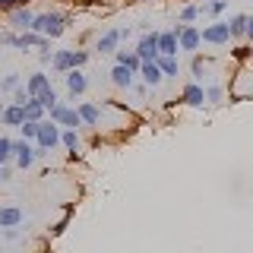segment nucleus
Wrapping results in <instances>:
<instances>
[{
    "instance_id": "nucleus-19",
    "label": "nucleus",
    "mask_w": 253,
    "mask_h": 253,
    "mask_svg": "<svg viewBox=\"0 0 253 253\" xmlns=\"http://www.w3.org/2000/svg\"><path fill=\"white\" fill-rule=\"evenodd\" d=\"M22 121H26V111H22V105H13V101L3 108V114H0V124L3 126H19Z\"/></svg>"
},
{
    "instance_id": "nucleus-6",
    "label": "nucleus",
    "mask_w": 253,
    "mask_h": 253,
    "mask_svg": "<svg viewBox=\"0 0 253 253\" xmlns=\"http://www.w3.org/2000/svg\"><path fill=\"white\" fill-rule=\"evenodd\" d=\"M133 51L139 54V60H155L158 57V32H142Z\"/></svg>"
},
{
    "instance_id": "nucleus-22",
    "label": "nucleus",
    "mask_w": 253,
    "mask_h": 253,
    "mask_svg": "<svg viewBox=\"0 0 253 253\" xmlns=\"http://www.w3.org/2000/svg\"><path fill=\"white\" fill-rule=\"evenodd\" d=\"M203 92H206V105H212V108L225 105V85H221V83H209V85H203Z\"/></svg>"
},
{
    "instance_id": "nucleus-21",
    "label": "nucleus",
    "mask_w": 253,
    "mask_h": 253,
    "mask_svg": "<svg viewBox=\"0 0 253 253\" xmlns=\"http://www.w3.org/2000/svg\"><path fill=\"white\" fill-rule=\"evenodd\" d=\"M60 142L73 152V158H76L79 149H83V136H79V130H70V126H60Z\"/></svg>"
},
{
    "instance_id": "nucleus-23",
    "label": "nucleus",
    "mask_w": 253,
    "mask_h": 253,
    "mask_svg": "<svg viewBox=\"0 0 253 253\" xmlns=\"http://www.w3.org/2000/svg\"><path fill=\"white\" fill-rule=\"evenodd\" d=\"M22 111H26V121H44L47 117V111H44V105L38 98H29L26 105H22Z\"/></svg>"
},
{
    "instance_id": "nucleus-37",
    "label": "nucleus",
    "mask_w": 253,
    "mask_h": 253,
    "mask_svg": "<svg viewBox=\"0 0 253 253\" xmlns=\"http://www.w3.org/2000/svg\"><path fill=\"white\" fill-rule=\"evenodd\" d=\"M244 38H250V42H253V16H247V35H244Z\"/></svg>"
},
{
    "instance_id": "nucleus-26",
    "label": "nucleus",
    "mask_w": 253,
    "mask_h": 253,
    "mask_svg": "<svg viewBox=\"0 0 253 253\" xmlns=\"http://www.w3.org/2000/svg\"><path fill=\"white\" fill-rule=\"evenodd\" d=\"M155 63H158V70H162L165 76H177V70H180V60L177 57H168V54H158Z\"/></svg>"
},
{
    "instance_id": "nucleus-25",
    "label": "nucleus",
    "mask_w": 253,
    "mask_h": 253,
    "mask_svg": "<svg viewBox=\"0 0 253 253\" xmlns=\"http://www.w3.org/2000/svg\"><path fill=\"white\" fill-rule=\"evenodd\" d=\"M228 32H231V38H244L247 35V13H237L228 19Z\"/></svg>"
},
{
    "instance_id": "nucleus-39",
    "label": "nucleus",
    "mask_w": 253,
    "mask_h": 253,
    "mask_svg": "<svg viewBox=\"0 0 253 253\" xmlns=\"http://www.w3.org/2000/svg\"><path fill=\"white\" fill-rule=\"evenodd\" d=\"M136 3H152V0H136Z\"/></svg>"
},
{
    "instance_id": "nucleus-15",
    "label": "nucleus",
    "mask_w": 253,
    "mask_h": 253,
    "mask_svg": "<svg viewBox=\"0 0 253 253\" xmlns=\"http://www.w3.org/2000/svg\"><path fill=\"white\" fill-rule=\"evenodd\" d=\"M44 89H51V76L47 73H32L26 79V92H29V98H38Z\"/></svg>"
},
{
    "instance_id": "nucleus-29",
    "label": "nucleus",
    "mask_w": 253,
    "mask_h": 253,
    "mask_svg": "<svg viewBox=\"0 0 253 253\" xmlns=\"http://www.w3.org/2000/svg\"><path fill=\"white\" fill-rule=\"evenodd\" d=\"M38 124H42V121H22V124H19V133H22V139L35 142V136H38Z\"/></svg>"
},
{
    "instance_id": "nucleus-20",
    "label": "nucleus",
    "mask_w": 253,
    "mask_h": 253,
    "mask_svg": "<svg viewBox=\"0 0 253 253\" xmlns=\"http://www.w3.org/2000/svg\"><path fill=\"white\" fill-rule=\"evenodd\" d=\"M51 67L57 70V73H70V70H73V47H63V51H54V57H51Z\"/></svg>"
},
{
    "instance_id": "nucleus-35",
    "label": "nucleus",
    "mask_w": 253,
    "mask_h": 253,
    "mask_svg": "<svg viewBox=\"0 0 253 253\" xmlns=\"http://www.w3.org/2000/svg\"><path fill=\"white\" fill-rule=\"evenodd\" d=\"M0 155H3L6 162L13 158V139H10V136H0Z\"/></svg>"
},
{
    "instance_id": "nucleus-14",
    "label": "nucleus",
    "mask_w": 253,
    "mask_h": 253,
    "mask_svg": "<svg viewBox=\"0 0 253 253\" xmlns=\"http://www.w3.org/2000/svg\"><path fill=\"white\" fill-rule=\"evenodd\" d=\"M6 16H10V26H13V29H22V32H26V29L32 26V19H35V13H32L29 6H13Z\"/></svg>"
},
{
    "instance_id": "nucleus-13",
    "label": "nucleus",
    "mask_w": 253,
    "mask_h": 253,
    "mask_svg": "<svg viewBox=\"0 0 253 253\" xmlns=\"http://www.w3.org/2000/svg\"><path fill=\"white\" fill-rule=\"evenodd\" d=\"M228 92H231L234 101H247V98H253V76H250V83H247V79H244V73H237V79L231 83V89H228Z\"/></svg>"
},
{
    "instance_id": "nucleus-3",
    "label": "nucleus",
    "mask_w": 253,
    "mask_h": 253,
    "mask_svg": "<svg viewBox=\"0 0 253 253\" xmlns=\"http://www.w3.org/2000/svg\"><path fill=\"white\" fill-rule=\"evenodd\" d=\"M38 155H42V149L32 146L29 139H13V162H16V168H22V171L32 168Z\"/></svg>"
},
{
    "instance_id": "nucleus-33",
    "label": "nucleus",
    "mask_w": 253,
    "mask_h": 253,
    "mask_svg": "<svg viewBox=\"0 0 253 253\" xmlns=\"http://www.w3.org/2000/svg\"><path fill=\"white\" fill-rule=\"evenodd\" d=\"M85 63H89V51H83V47H73V70H83Z\"/></svg>"
},
{
    "instance_id": "nucleus-27",
    "label": "nucleus",
    "mask_w": 253,
    "mask_h": 253,
    "mask_svg": "<svg viewBox=\"0 0 253 253\" xmlns=\"http://www.w3.org/2000/svg\"><path fill=\"white\" fill-rule=\"evenodd\" d=\"M225 6H228V0H206V3H200V16H221L225 13Z\"/></svg>"
},
{
    "instance_id": "nucleus-2",
    "label": "nucleus",
    "mask_w": 253,
    "mask_h": 253,
    "mask_svg": "<svg viewBox=\"0 0 253 253\" xmlns=\"http://www.w3.org/2000/svg\"><path fill=\"white\" fill-rule=\"evenodd\" d=\"M47 121L60 124V126H70V130H79L83 121H79V111L73 105H67V101H54L51 108H47Z\"/></svg>"
},
{
    "instance_id": "nucleus-7",
    "label": "nucleus",
    "mask_w": 253,
    "mask_h": 253,
    "mask_svg": "<svg viewBox=\"0 0 253 253\" xmlns=\"http://www.w3.org/2000/svg\"><path fill=\"white\" fill-rule=\"evenodd\" d=\"M200 35H203V42H206V44H228V42H231L228 22H212V26L200 29Z\"/></svg>"
},
{
    "instance_id": "nucleus-18",
    "label": "nucleus",
    "mask_w": 253,
    "mask_h": 253,
    "mask_svg": "<svg viewBox=\"0 0 253 253\" xmlns=\"http://www.w3.org/2000/svg\"><path fill=\"white\" fill-rule=\"evenodd\" d=\"M67 89H70V98H76V95H83L89 89V79L83 76V70H70L67 73Z\"/></svg>"
},
{
    "instance_id": "nucleus-16",
    "label": "nucleus",
    "mask_w": 253,
    "mask_h": 253,
    "mask_svg": "<svg viewBox=\"0 0 253 253\" xmlns=\"http://www.w3.org/2000/svg\"><path fill=\"white\" fill-rule=\"evenodd\" d=\"M76 111H79V121H83L85 126H98L101 124V108L95 105V101H83Z\"/></svg>"
},
{
    "instance_id": "nucleus-30",
    "label": "nucleus",
    "mask_w": 253,
    "mask_h": 253,
    "mask_svg": "<svg viewBox=\"0 0 253 253\" xmlns=\"http://www.w3.org/2000/svg\"><path fill=\"white\" fill-rule=\"evenodd\" d=\"M19 85H22V76L19 73H10V76H3V83H0V92L10 95L13 89H19Z\"/></svg>"
},
{
    "instance_id": "nucleus-4",
    "label": "nucleus",
    "mask_w": 253,
    "mask_h": 253,
    "mask_svg": "<svg viewBox=\"0 0 253 253\" xmlns=\"http://www.w3.org/2000/svg\"><path fill=\"white\" fill-rule=\"evenodd\" d=\"M60 142V124H54V121H44L38 124V136H35V146L42 149V152H47V149H54Z\"/></svg>"
},
{
    "instance_id": "nucleus-8",
    "label": "nucleus",
    "mask_w": 253,
    "mask_h": 253,
    "mask_svg": "<svg viewBox=\"0 0 253 253\" xmlns=\"http://www.w3.org/2000/svg\"><path fill=\"white\" fill-rule=\"evenodd\" d=\"M180 101H184L187 108H203L206 105V92L200 83H187L184 89H180Z\"/></svg>"
},
{
    "instance_id": "nucleus-11",
    "label": "nucleus",
    "mask_w": 253,
    "mask_h": 253,
    "mask_svg": "<svg viewBox=\"0 0 253 253\" xmlns=\"http://www.w3.org/2000/svg\"><path fill=\"white\" fill-rule=\"evenodd\" d=\"M177 32H180V26H174L171 32H158V54L177 57Z\"/></svg>"
},
{
    "instance_id": "nucleus-10",
    "label": "nucleus",
    "mask_w": 253,
    "mask_h": 253,
    "mask_svg": "<svg viewBox=\"0 0 253 253\" xmlns=\"http://www.w3.org/2000/svg\"><path fill=\"white\" fill-rule=\"evenodd\" d=\"M136 76H142V83H146L149 89H158V85H162V79H165V73L158 70L155 60H142V67H139Z\"/></svg>"
},
{
    "instance_id": "nucleus-40",
    "label": "nucleus",
    "mask_w": 253,
    "mask_h": 253,
    "mask_svg": "<svg viewBox=\"0 0 253 253\" xmlns=\"http://www.w3.org/2000/svg\"><path fill=\"white\" fill-rule=\"evenodd\" d=\"M196 3H206V0H196Z\"/></svg>"
},
{
    "instance_id": "nucleus-24",
    "label": "nucleus",
    "mask_w": 253,
    "mask_h": 253,
    "mask_svg": "<svg viewBox=\"0 0 253 253\" xmlns=\"http://www.w3.org/2000/svg\"><path fill=\"white\" fill-rule=\"evenodd\" d=\"M114 60L124 63V67H130L133 73H139V67H142V60H139L136 51H114Z\"/></svg>"
},
{
    "instance_id": "nucleus-9",
    "label": "nucleus",
    "mask_w": 253,
    "mask_h": 253,
    "mask_svg": "<svg viewBox=\"0 0 253 253\" xmlns=\"http://www.w3.org/2000/svg\"><path fill=\"white\" fill-rule=\"evenodd\" d=\"M121 42H124V38H121V29H108V32H101V35H98L95 51H98V54H114Z\"/></svg>"
},
{
    "instance_id": "nucleus-12",
    "label": "nucleus",
    "mask_w": 253,
    "mask_h": 253,
    "mask_svg": "<svg viewBox=\"0 0 253 253\" xmlns=\"http://www.w3.org/2000/svg\"><path fill=\"white\" fill-rule=\"evenodd\" d=\"M26 215H22L19 206H0V228H19Z\"/></svg>"
},
{
    "instance_id": "nucleus-31",
    "label": "nucleus",
    "mask_w": 253,
    "mask_h": 253,
    "mask_svg": "<svg viewBox=\"0 0 253 253\" xmlns=\"http://www.w3.org/2000/svg\"><path fill=\"white\" fill-rule=\"evenodd\" d=\"M193 19H200V3H187L184 10H180V22H193Z\"/></svg>"
},
{
    "instance_id": "nucleus-38",
    "label": "nucleus",
    "mask_w": 253,
    "mask_h": 253,
    "mask_svg": "<svg viewBox=\"0 0 253 253\" xmlns=\"http://www.w3.org/2000/svg\"><path fill=\"white\" fill-rule=\"evenodd\" d=\"M3 108H6V101H0V114H3Z\"/></svg>"
},
{
    "instance_id": "nucleus-17",
    "label": "nucleus",
    "mask_w": 253,
    "mask_h": 253,
    "mask_svg": "<svg viewBox=\"0 0 253 253\" xmlns=\"http://www.w3.org/2000/svg\"><path fill=\"white\" fill-rule=\"evenodd\" d=\"M136 73H133L130 67H124V63H114V70H111V83L117 85V89H130Z\"/></svg>"
},
{
    "instance_id": "nucleus-32",
    "label": "nucleus",
    "mask_w": 253,
    "mask_h": 253,
    "mask_svg": "<svg viewBox=\"0 0 253 253\" xmlns=\"http://www.w3.org/2000/svg\"><path fill=\"white\" fill-rule=\"evenodd\" d=\"M16 44H19V35H16V32H10V29L0 32V47H16Z\"/></svg>"
},
{
    "instance_id": "nucleus-5",
    "label": "nucleus",
    "mask_w": 253,
    "mask_h": 253,
    "mask_svg": "<svg viewBox=\"0 0 253 253\" xmlns=\"http://www.w3.org/2000/svg\"><path fill=\"white\" fill-rule=\"evenodd\" d=\"M200 44H203V35H200V29L196 26H180V32H177V51H200Z\"/></svg>"
},
{
    "instance_id": "nucleus-28",
    "label": "nucleus",
    "mask_w": 253,
    "mask_h": 253,
    "mask_svg": "<svg viewBox=\"0 0 253 253\" xmlns=\"http://www.w3.org/2000/svg\"><path fill=\"white\" fill-rule=\"evenodd\" d=\"M190 73H193L196 79L209 76V60H206V57H200V54H193V63H190Z\"/></svg>"
},
{
    "instance_id": "nucleus-1",
    "label": "nucleus",
    "mask_w": 253,
    "mask_h": 253,
    "mask_svg": "<svg viewBox=\"0 0 253 253\" xmlns=\"http://www.w3.org/2000/svg\"><path fill=\"white\" fill-rule=\"evenodd\" d=\"M32 32H38V35H44V38H60L63 32H67V13H60V10H51V13H35V19H32Z\"/></svg>"
},
{
    "instance_id": "nucleus-34",
    "label": "nucleus",
    "mask_w": 253,
    "mask_h": 253,
    "mask_svg": "<svg viewBox=\"0 0 253 253\" xmlns=\"http://www.w3.org/2000/svg\"><path fill=\"white\" fill-rule=\"evenodd\" d=\"M38 101H42V105H44V111H47V108L54 105V101H60V98H57V92H54V85H51V89H44L42 95H38Z\"/></svg>"
},
{
    "instance_id": "nucleus-36",
    "label": "nucleus",
    "mask_w": 253,
    "mask_h": 253,
    "mask_svg": "<svg viewBox=\"0 0 253 253\" xmlns=\"http://www.w3.org/2000/svg\"><path fill=\"white\" fill-rule=\"evenodd\" d=\"M10 95H13V105H26V101H29V92H26V85H19V89H13Z\"/></svg>"
}]
</instances>
